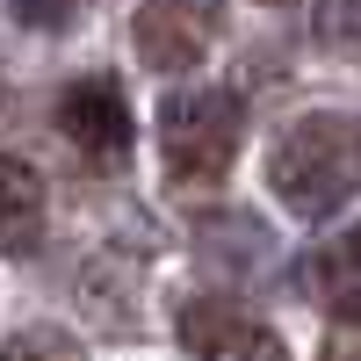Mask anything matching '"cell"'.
I'll return each mask as SVG.
<instances>
[{
  "instance_id": "obj_3",
  "label": "cell",
  "mask_w": 361,
  "mask_h": 361,
  "mask_svg": "<svg viewBox=\"0 0 361 361\" xmlns=\"http://www.w3.org/2000/svg\"><path fill=\"white\" fill-rule=\"evenodd\" d=\"M224 37V0H137L130 44L152 73H195Z\"/></svg>"
},
{
  "instance_id": "obj_7",
  "label": "cell",
  "mask_w": 361,
  "mask_h": 361,
  "mask_svg": "<svg viewBox=\"0 0 361 361\" xmlns=\"http://www.w3.org/2000/svg\"><path fill=\"white\" fill-rule=\"evenodd\" d=\"M311 29H318V44L333 58H354V66H361V0H318Z\"/></svg>"
},
{
  "instance_id": "obj_5",
  "label": "cell",
  "mask_w": 361,
  "mask_h": 361,
  "mask_svg": "<svg viewBox=\"0 0 361 361\" xmlns=\"http://www.w3.org/2000/svg\"><path fill=\"white\" fill-rule=\"evenodd\" d=\"M58 130H66L94 166H123V152H130V102H123V87L102 80V73L73 80L66 94H58Z\"/></svg>"
},
{
  "instance_id": "obj_11",
  "label": "cell",
  "mask_w": 361,
  "mask_h": 361,
  "mask_svg": "<svg viewBox=\"0 0 361 361\" xmlns=\"http://www.w3.org/2000/svg\"><path fill=\"white\" fill-rule=\"evenodd\" d=\"M260 8H282V0H260Z\"/></svg>"
},
{
  "instance_id": "obj_2",
  "label": "cell",
  "mask_w": 361,
  "mask_h": 361,
  "mask_svg": "<svg viewBox=\"0 0 361 361\" xmlns=\"http://www.w3.org/2000/svg\"><path fill=\"white\" fill-rule=\"evenodd\" d=\"M246 137V102L231 87H173L159 94V166L180 188H209L224 180Z\"/></svg>"
},
{
  "instance_id": "obj_9",
  "label": "cell",
  "mask_w": 361,
  "mask_h": 361,
  "mask_svg": "<svg viewBox=\"0 0 361 361\" xmlns=\"http://www.w3.org/2000/svg\"><path fill=\"white\" fill-rule=\"evenodd\" d=\"M15 15L29 29H66L73 22V0H15Z\"/></svg>"
},
{
  "instance_id": "obj_1",
  "label": "cell",
  "mask_w": 361,
  "mask_h": 361,
  "mask_svg": "<svg viewBox=\"0 0 361 361\" xmlns=\"http://www.w3.org/2000/svg\"><path fill=\"white\" fill-rule=\"evenodd\" d=\"M267 188L289 217H333V209L361 188V123L340 109H311L296 116V123L275 137V152H267Z\"/></svg>"
},
{
  "instance_id": "obj_4",
  "label": "cell",
  "mask_w": 361,
  "mask_h": 361,
  "mask_svg": "<svg viewBox=\"0 0 361 361\" xmlns=\"http://www.w3.org/2000/svg\"><path fill=\"white\" fill-rule=\"evenodd\" d=\"M180 347L195 361H289L275 325L253 318L246 304H231V296H188L180 304Z\"/></svg>"
},
{
  "instance_id": "obj_6",
  "label": "cell",
  "mask_w": 361,
  "mask_h": 361,
  "mask_svg": "<svg viewBox=\"0 0 361 361\" xmlns=\"http://www.w3.org/2000/svg\"><path fill=\"white\" fill-rule=\"evenodd\" d=\"M44 238V180L29 159L0 152V253H37Z\"/></svg>"
},
{
  "instance_id": "obj_10",
  "label": "cell",
  "mask_w": 361,
  "mask_h": 361,
  "mask_svg": "<svg viewBox=\"0 0 361 361\" xmlns=\"http://www.w3.org/2000/svg\"><path fill=\"white\" fill-rule=\"evenodd\" d=\"M340 253H347V267H361V224L347 231V246H340Z\"/></svg>"
},
{
  "instance_id": "obj_8",
  "label": "cell",
  "mask_w": 361,
  "mask_h": 361,
  "mask_svg": "<svg viewBox=\"0 0 361 361\" xmlns=\"http://www.w3.org/2000/svg\"><path fill=\"white\" fill-rule=\"evenodd\" d=\"M0 361H87L73 333H51V325H29V333H15L8 347H0Z\"/></svg>"
}]
</instances>
